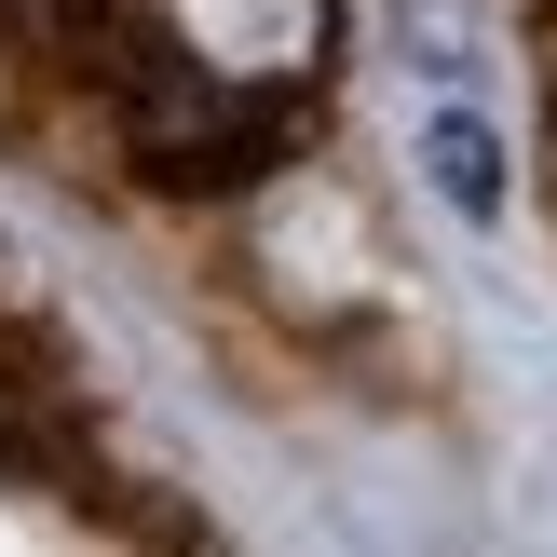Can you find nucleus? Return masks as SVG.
<instances>
[{
  "mask_svg": "<svg viewBox=\"0 0 557 557\" xmlns=\"http://www.w3.org/2000/svg\"><path fill=\"white\" fill-rule=\"evenodd\" d=\"M123 557H190V531H177V517H163V544H150V531H123Z\"/></svg>",
  "mask_w": 557,
  "mask_h": 557,
  "instance_id": "nucleus-4",
  "label": "nucleus"
},
{
  "mask_svg": "<svg viewBox=\"0 0 557 557\" xmlns=\"http://www.w3.org/2000/svg\"><path fill=\"white\" fill-rule=\"evenodd\" d=\"M109 14L150 27L163 54H190V69L272 96V109H299L326 82V54H341V0H109Z\"/></svg>",
  "mask_w": 557,
  "mask_h": 557,
  "instance_id": "nucleus-2",
  "label": "nucleus"
},
{
  "mask_svg": "<svg viewBox=\"0 0 557 557\" xmlns=\"http://www.w3.org/2000/svg\"><path fill=\"white\" fill-rule=\"evenodd\" d=\"M422 150H435V190H449L462 218H504V136L476 123V96H435V123H422Z\"/></svg>",
  "mask_w": 557,
  "mask_h": 557,
  "instance_id": "nucleus-3",
  "label": "nucleus"
},
{
  "mask_svg": "<svg viewBox=\"0 0 557 557\" xmlns=\"http://www.w3.org/2000/svg\"><path fill=\"white\" fill-rule=\"evenodd\" d=\"M0 476H14L27 504H69V517H96V531H136V490H123V462H109V422H96V395H82L69 341L27 326V313H0Z\"/></svg>",
  "mask_w": 557,
  "mask_h": 557,
  "instance_id": "nucleus-1",
  "label": "nucleus"
}]
</instances>
